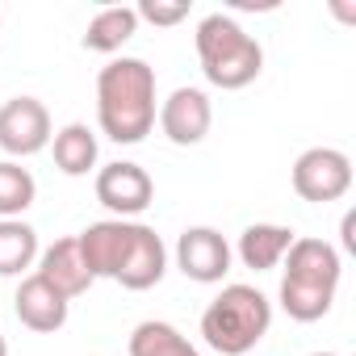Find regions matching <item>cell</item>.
Segmentation results:
<instances>
[{"label": "cell", "instance_id": "22", "mask_svg": "<svg viewBox=\"0 0 356 356\" xmlns=\"http://www.w3.org/2000/svg\"><path fill=\"white\" fill-rule=\"evenodd\" d=\"M310 356H339V352H310Z\"/></svg>", "mask_w": 356, "mask_h": 356}, {"label": "cell", "instance_id": "9", "mask_svg": "<svg viewBox=\"0 0 356 356\" xmlns=\"http://www.w3.org/2000/svg\"><path fill=\"white\" fill-rule=\"evenodd\" d=\"M155 122H159V130L172 147H197L214 126V105L202 88H176L155 109Z\"/></svg>", "mask_w": 356, "mask_h": 356}, {"label": "cell", "instance_id": "10", "mask_svg": "<svg viewBox=\"0 0 356 356\" xmlns=\"http://www.w3.org/2000/svg\"><path fill=\"white\" fill-rule=\"evenodd\" d=\"M168 273V248L163 239L155 235V227L147 222H134L130 227V243L122 252V264H118V285L130 289V293H143V289H155Z\"/></svg>", "mask_w": 356, "mask_h": 356}, {"label": "cell", "instance_id": "7", "mask_svg": "<svg viewBox=\"0 0 356 356\" xmlns=\"http://www.w3.org/2000/svg\"><path fill=\"white\" fill-rule=\"evenodd\" d=\"M51 113L38 97H13L0 105V151L26 159L51 147Z\"/></svg>", "mask_w": 356, "mask_h": 356}, {"label": "cell", "instance_id": "5", "mask_svg": "<svg viewBox=\"0 0 356 356\" xmlns=\"http://www.w3.org/2000/svg\"><path fill=\"white\" fill-rule=\"evenodd\" d=\"M352 189V159L335 147H310L293 159V193L302 202H339Z\"/></svg>", "mask_w": 356, "mask_h": 356}, {"label": "cell", "instance_id": "4", "mask_svg": "<svg viewBox=\"0 0 356 356\" xmlns=\"http://www.w3.org/2000/svg\"><path fill=\"white\" fill-rule=\"evenodd\" d=\"M273 327V302L256 285H222L202 310V335L218 356H248Z\"/></svg>", "mask_w": 356, "mask_h": 356}, {"label": "cell", "instance_id": "3", "mask_svg": "<svg viewBox=\"0 0 356 356\" xmlns=\"http://www.w3.org/2000/svg\"><path fill=\"white\" fill-rule=\"evenodd\" d=\"M193 47H197V59H202V76L222 92H239L264 72L260 42L227 13L202 17V26L193 34Z\"/></svg>", "mask_w": 356, "mask_h": 356}, {"label": "cell", "instance_id": "8", "mask_svg": "<svg viewBox=\"0 0 356 356\" xmlns=\"http://www.w3.org/2000/svg\"><path fill=\"white\" fill-rule=\"evenodd\" d=\"M231 243L214 227H189L176 239V268L197 285H218L231 273Z\"/></svg>", "mask_w": 356, "mask_h": 356}, {"label": "cell", "instance_id": "14", "mask_svg": "<svg viewBox=\"0 0 356 356\" xmlns=\"http://www.w3.org/2000/svg\"><path fill=\"white\" fill-rule=\"evenodd\" d=\"M51 151H55V168L63 176H88L97 168V134L84 122H67L63 130H55Z\"/></svg>", "mask_w": 356, "mask_h": 356}, {"label": "cell", "instance_id": "17", "mask_svg": "<svg viewBox=\"0 0 356 356\" xmlns=\"http://www.w3.org/2000/svg\"><path fill=\"white\" fill-rule=\"evenodd\" d=\"M130 356H202L181 331L163 318H147L130 331Z\"/></svg>", "mask_w": 356, "mask_h": 356}, {"label": "cell", "instance_id": "16", "mask_svg": "<svg viewBox=\"0 0 356 356\" xmlns=\"http://www.w3.org/2000/svg\"><path fill=\"white\" fill-rule=\"evenodd\" d=\"M38 260V231L22 218H0V277H22Z\"/></svg>", "mask_w": 356, "mask_h": 356}, {"label": "cell", "instance_id": "1", "mask_svg": "<svg viewBox=\"0 0 356 356\" xmlns=\"http://www.w3.org/2000/svg\"><path fill=\"white\" fill-rule=\"evenodd\" d=\"M97 126L105 138L134 147L155 130V67L147 59H109L97 76Z\"/></svg>", "mask_w": 356, "mask_h": 356}, {"label": "cell", "instance_id": "18", "mask_svg": "<svg viewBox=\"0 0 356 356\" xmlns=\"http://www.w3.org/2000/svg\"><path fill=\"white\" fill-rule=\"evenodd\" d=\"M38 197V181L17 159H0V218H22Z\"/></svg>", "mask_w": 356, "mask_h": 356}, {"label": "cell", "instance_id": "11", "mask_svg": "<svg viewBox=\"0 0 356 356\" xmlns=\"http://www.w3.org/2000/svg\"><path fill=\"white\" fill-rule=\"evenodd\" d=\"M13 310H17V323H22V327H30V331H38V335H55V331L67 327L72 302H67L51 281H42L38 273H30V277H22V285H17Z\"/></svg>", "mask_w": 356, "mask_h": 356}, {"label": "cell", "instance_id": "20", "mask_svg": "<svg viewBox=\"0 0 356 356\" xmlns=\"http://www.w3.org/2000/svg\"><path fill=\"white\" fill-rule=\"evenodd\" d=\"M352 231H356V214H343V248H348V252L356 248V235H352Z\"/></svg>", "mask_w": 356, "mask_h": 356}, {"label": "cell", "instance_id": "21", "mask_svg": "<svg viewBox=\"0 0 356 356\" xmlns=\"http://www.w3.org/2000/svg\"><path fill=\"white\" fill-rule=\"evenodd\" d=\"M0 356H9V343H5V335H0Z\"/></svg>", "mask_w": 356, "mask_h": 356}, {"label": "cell", "instance_id": "2", "mask_svg": "<svg viewBox=\"0 0 356 356\" xmlns=\"http://www.w3.org/2000/svg\"><path fill=\"white\" fill-rule=\"evenodd\" d=\"M285 277H281V310L293 323H318L339 289L343 264L339 252L327 239H293L285 252Z\"/></svg>", "mask_w": 356, "mask_h": 356}, {"label": "cell", "instance_id": "13", "mask_svg": "<svg viewBox=\"0 0 356 356\" xmlns=\"http://www.w3.org/2000/svg\"><path fill=\"white\" fill-rule=\"evenodd\" d=\"M298 235L289 231V227H281V222H252L243 235H239V260H243V268H252V273H268V268H277L281 260H285V252H289V243H293Z\"/></svg>", "mask_w": 356, "mask_h": 356}, {"label": "cell", "instance_id": "19", "mask_svg": "<svg viewBox=\"0 0 356 356\" xmlns=\"http://www.w3.org/2000/svg\"><path fill=\"white\" fill-rule=\"evenodd\" d=\"M138 22H151V26H181L189 17V5L185 0H176V5H163V0H143L134 9Z\"/></svg>", "mask_w": 356, "mask_h": 356}, {"label": "cell", "instance_id": "6", "mask_svg": "<svg viewBox=\"0 0 356 356\" xmlns=\"http://www.w3.org/2000/svg\"><path fill=\"white\" fill-rule=\"evenodd\" d=\"M97 202H101L113 218L130 222V218H138V214L155 202V181L147 176L143 163H130V159L105 163V168L97 172Z\"/></svg>", "mask_w": 356, "mask_h": 356}, {"label": "cell", "instance_id": "15", "mask_svg": "<svg viewBox=\"0 0 356 356\" xmlns=\"http://www.w3.org/2000/svg\"><path fill=\"white\" fill-rule=\"evenodd\" d=\"M134 34H138V17H134V9L113 5V9H101V13L88 22V30H84V51L118 55Z\"/></svg>", "mask_w": 356, "mask_h": 356}, {"label": "cell", "instance_id": "12", "mask_svg": "<svg viewBox=\"0 0 356 356\" xmlns=\"http://www.w3.org/2000/svg\"><path fill=\"white\" fill-rule=\"evenodd\" d=\"M38 277L51 281L67 302H76V298H84V293L92 289V273H88V264H84V256H80L76 235L55 239V243L42 252V260H38Z\"/></svg>", "mask_w": 356, "mask_h": 356}]
</instances>
